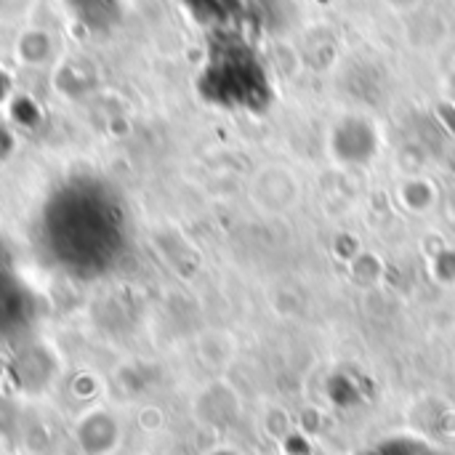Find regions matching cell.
<instances>
[{"mask_svg":"<svg viewBox=\"0 0 455 455\" xmlns=\"http://www.w3.org/2000/svg\"><path fill=\"white\" fill-rule=\"evenodd\" d=\"M77 440L88 455H107L117 445V424L109 413H91L80 421Z\"/></svg>","mask_w":455,"mask_h":455,"instance_id":"obj_1","label":"cell"}]
</instances>
